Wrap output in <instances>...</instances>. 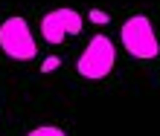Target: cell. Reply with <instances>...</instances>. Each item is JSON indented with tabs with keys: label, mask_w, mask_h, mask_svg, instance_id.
Wrapping results in <instances>:
<instances>
[{
	"label": "cell",
	"mask_w": 160,
	"mask_h": 136,
	"mask_svg": "<svg viewBox=\"0 0 160 136\" xmlns=\"http://www.w3.org/2000/svg\"><path fill=\"white\" fill-rule=\"evenodd\" d=\"M82 29H84V17L76 9H67V6L52 9L41 17V38L52 47H58L67 35H82Z\"/></svg>",
	"instance_id": "4"
},
{
	"label": "cell",
	"mask_w": 160,
	"mask_h": 136,
	"mask_svg": "<svg viewBox=\"0 0 160 136\" xmlns=\"http://www.w3.org/2000/svg\"><path fill=\"white\" fill-rule=\"evenodd\" d=\"M58 67H61V58H58V55H47V58L41 61V72H44V75H50V72H55Z\"/></svg>",
	"instance_id": "6"
},
{
	"label": "cell",
	"mask_w": 160,
	"mask_h": 136,
	"mask_svg": "<svg viewBox=\"0 0 160 136\" xmlns=\"http://www.w3.org/2000/svg\"><path fill=\"white\" fill-rule=\"evenodd\" d=\"M26 136H67L61 128H55V125H41V128H32Z\"/></svg>",
	"instance_id": "5"
},
{
	"label": "cell",
	"mask_w": 160,
	"mask_h": 136,
	"mask_svg": "<svg viewBox=\"0 0 160 136\" xmlns=\"http://www.w3.org/2000/svg\"><path fill=\"white\" fill-rule=\"evenodd\" d=\"M119 41L125 47L128 55H134L140 61H152L160 55V43L154 35V26L146 15H131L119 29Z\"/></svg>",
	"instance_id": "2"
},
{
	"label": "cell",
	"mask_w": 160,
	"mask_h": 136,
	"mask_svg": "<svg viewBox=\"0 0 160 136\" xmlns=\"http://www.w3.org/2000/svg\"><path fill=\"white\" fill-rule=\"evenodd\" d=\"M0 49L12 61H32L38 55V43L32 38V29L26 23V17L12 15L0 23Z\"/></svg>",
	"instance_id": "3"
},
{
	"label": "cell",
	"mask_w": 160,
	"mask_h": 136,
	"mask_svg": "<svg viewBox=\"0 0 160 136\" xmlns=\"http://www.w3.org/2000/svg\"><path fill=\"white\" fill-rule=\"evenodd\" d=\"M88 20H90V23L105 26V23H111V15H108V12H102V9H90V12H88Z\"/></svg>",
	"instance_id": "7"
},
{
	"label": "cell",
	"mask_w": 160,
	"mask_h": 136,
	"mask_svg": "<svg viewBox=\"0 0 160 136\" xmlns=\"http://www.w3.org/2000/svg\"><path fill=\"white\" fill-rule=\"evenodd\" d=\"M114 64H117V47H114V41H111L105 32H99V35H93L90 43L82 49V55L76 61V70H79L82 78L99 81V78L111 75Z\"/></svg>",
	"instance_id": "1"
}]
</instances>
